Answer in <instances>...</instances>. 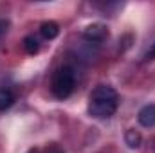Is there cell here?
I'll list each match as a JSON object with an SVG mask.
<instances>
[{
  "label": "cell",
  "mask_w": 155,
  "mask_h": 153,
  "mask_svg": "<svg viewBox=\"0 0 155 153\" xmlns=\"http://www.w3.org/2000/svg\"><path fill=\"white\" fill-rule=\"evenodd\" d=\"M27 153H40V151H38V150H36V148H31V150H29V151H27Z\"/></svg>",
  "instance_id": "obj_11"
},
{
  "label": "cell",
  "mask_w": 155,
  "mask_h": 153,
  "mask_svg": "<svg viewBox=\"0 0 155 153\" xmlns=\"http://www.w3.org/2000/svg\"><path fill=\"white\" fill-rule=\"evenodd\" d=\"M144 60H155V43H152V47L144 52Z\"/></svg>",
  "instance_id": "obj_9"
},
{
  "label": "cell",
  "mask_w": 155,
  "mask_h": 153,
  "mask_svg": "<svg viewBox=\"0 0 155 153\" xmlns=\"http://www.w3.org/2000/svg\"><path fill=\"white\" fill-rule=\"evenodd\" d=\"M119 96L112 86L99 85L92 90L88 97V114L96 119H108L116 114Z\"/></svg>",
  "instance_id": "obj_1"
},
{
  "label": "cell",
  "mask_w": 155,
  "mask_h": 153,
  "mask_svg": "<svg viewBox=\"0 0 155 153\" xmlns=\"http://www.w3.org/2000/svg\"><path fill=\"white\" fill-rule=\"evenodd\" d=\"M24 49H25V52H27V54H36V52L40 50L38 38H36L35 34L25 36V38H24Z\"/></svg>",
  "instance_id": "obj_8"
},
{
  "label": "cell",
  "mask_w": 155,
  "mask_h": 153,
  "mask_svg": "<svg viewBox=\"0 0 155 153\" xmlns=\"http://www.w3.org/2000/svg\"><path fill=\"white\" fill-rule=\"evenodd\" d=\"M76 86V74L72 67H61L54 72L51 81V90L58 99H65L74 92Z\"/></svg>",
  "instance_id": "obj_2"
},
{
  "label": "cell",
  "mask_w": 155,
  "mask_h": 153,
  "mask_svg": "<svg viewBox=\"0 0 155 153\" xmlns=\"http://www.w3.org/2000/svg\"><path fill=\"white\" fill-rule=\"evenodd\" d=\"M15 103V94L9 88H0V110L9 108Z\"/></svg>",
  "instance_id": "obj_7"
},
{
  "label": "cell",
  "mask_w": 155,
  "mask_h": 153,
  "mask_svg": "<svg viewBox=\"0 0 155 153\" xmlns=\"http://www.w3.org/2000/svg\"><path fill=\"white\" fill-rule=\"evenodd\" d=\"M7 29H9V22L7 20H0V38L7 33Z\"/></svg>",
  "instance_id": "obj_10"
},
{
  "label": "cell",
  "mask_w": 155,
  "mask_h": 153,
  "mask_svg": "<svg viewBox=\"0 0 155 153\" xmlns=\"http://www.w3.org/2000/svg\"><path fill=\"white\" fill-rule=\"evenodd\" d=\"M124 142L128 144V148L137 150V148L141 146V142H143V137H141L139 132H135V130H128V132L124 133Z\"/></svg>",
  "instance_id": "obj_6"
},
{
  "label": "cell",
  "mask_w": 155,
  "mask_h": 153,
  "mask_svg": "<svg viewBox=\"0 0 155 153\" xmlns=\"http://www.w3.org/2000/svg\"><path fill=\"white\" fill-rule=\"evenodd\" d=\"M83 38L87 41H94V43L105 41L108 38V27L105 24H92L83 31Z\"/></svg>",
  "instance_id": "obj_3"
},
{
  "label": "cell",
  "mask_w": 155,
  "mask_h": 153,
  "mask_svg": "<svg viewBox=\"0 0 155 153\" xmlns=\"http://www.w3.org/2000/svg\"><path fill=\"white\" fill-rule=\"evenodd\" d=\"M40 34L45 40H54L60 34V25H58L56 22H52V20L43 22V24L40 25Z\"/></svg>",
  "instance_id": "obj_5"
},
{
  "label": "cell",
  "mask_w": 155,
  "mask_h": 153,
  "mask_svg": "<svg viewBox=\"0 0 155 153\" xmlns=\"http://www.w3.org/2000/svg\"><path fill=\"white\" fill-rule=\"evenodd\" d=\"M137 121L141 126L144 128H152L155 126V105H146L139 110L137 114Z\"/></svg>",
  "instance_id": "obj_4"
}]
</instances>
